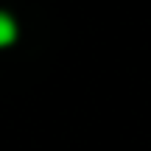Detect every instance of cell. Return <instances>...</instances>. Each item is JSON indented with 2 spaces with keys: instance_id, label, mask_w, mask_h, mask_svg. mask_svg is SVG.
<instances>
[{
  "instance_id": "1",
  "label": "cell",
  "mask_w": 151,
  "mask_h": 151,
  "mask_svg": "<svg viewBox=\"0 0 151 151\" xmlns=\"http://www.w3.org/2000/svg\"><path fill=\"white\" fill-rule=\"evenodd\" d=\"M17 39V22L11 14H6V11H0V48H6V45H11Z\"/></svg>"
}]
</instances>
